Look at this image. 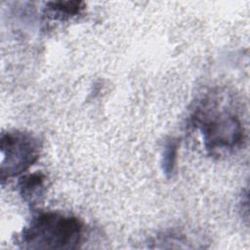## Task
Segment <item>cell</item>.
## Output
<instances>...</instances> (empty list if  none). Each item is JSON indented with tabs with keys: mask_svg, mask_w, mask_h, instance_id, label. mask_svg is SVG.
Here are the masks:
<instances>
[{
	"mask_svg": "<svg viewBox=\"0 0 250 250\" xmlns=\"http://www.w3.org/2000/svg\"><path fill=\"white\" fill-rule=\"evenodd\" d=\"M82 233L83 225L76 217L41 212L22 229L18 242L26 249L70 250L79 246Z\"/></svg>",
	"mask_w": 250,
	"mask_h": 250,
	"instance_id": "obj_1",
	"label": "cell"
},
{
	"mask_svg": "<svg viewBox=\"0 0 250 250\" xmlns=\"http://www.w3.org/2000/svg\"><path fill=\"white\" fill-rule=\"evenodd\" d=\"M193 123L201 132L205 149L211 155H221L239 147L244 130L239 117L228 108L207 99L194 111Z\"/></svg>",
	"mask_w": 250,
	"mask_h": 250,
	"instance_id": "obj_2",
	"label": "cell"
},
{
	"mask_svg": "<svg viewBox=\"0 0 250 250\" xmlns=\"http://www.w3.org/2000/svg\"><path fill=\"white\" fill-rule=\"evenodd\" d=\"M41 143L34 135L21 130L3 132L0 137L1 180L25 172L39 157Z\"/></svg>",
	"mask_w": 250,
	"mask_h": 250,
	"instance_id": "obj_3",
	"label": "cell"
},
{
	"mask_svg": "<svg viewBox=\"0 0 250 250\" xmlns=\"http://www.w3.org/2000/svg\"><path fill=\"white\" fill-rule=\"evenodd\" d=\"M19 191L23 201L33 206L39 203L46 191V177L36 172L21 177L19 181Z\"/></svg>",
	"mask_w": 250,
	"mask_h": 250,
	"instance_id": "obj_4",
	"label": "cell"
},
{
	"mask_svg": "<svg viewBox=\"0 0 250 250\" xmlns=\"http://www.w3.org/2000/svg\"><path fill=\"white\" fill-rule=\"evenodd\" d=\"M84 4L77 1H57L47 4V14L54 19H69L81 13Z\"/></svg>",
	"mask_w": 250,
	"mask_h": 250,
	"instance_id": "obj_5",
	"label": "cell"
},
{
	"mask_svg": "<svg viewBox=\"0 0 250 250\" xmlns=\"http://www.w3.org/2000/svg\"><path fill=\"white\" fill-rule=\"evenodd\" d=\"M177 151H178V142L173 139L168 141L164 146V151L162 156V168L167 177H171L175 171Z\"/></svg>",
	"mask_w": 250,
	"mask_h": 250,
	"instance_id": "obj_6",
	"label": "cell"
}]
</instances>
